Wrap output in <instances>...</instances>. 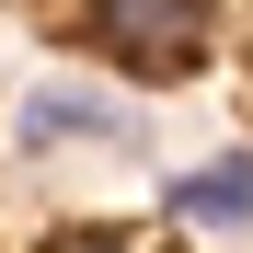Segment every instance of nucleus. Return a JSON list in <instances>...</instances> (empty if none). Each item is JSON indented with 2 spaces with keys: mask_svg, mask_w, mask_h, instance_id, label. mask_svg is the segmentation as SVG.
I'll return each instance as SVG.
<instances>
[{
  "mask_svg": "<svg viewBox=\"0 0 253 253\" xmlns=\"http://www.w3.org/2000/svg\"><path fill=\"white\" fill-rule=\"evenodd\" d=\"M58 253H150V242H126V230H92V242H58Z\"/></svg>",
  "mask_w": 253,
  "mask_h": 253,
  "instance_id": "nucleus-4",
  "label": "nucleus"
},
{
  "mask_svg": "<svg viewBox=\"0 0 253 253\" xmlns=\"http://www.w3.org/2000/svg\"><path fill=\"white\" fill-rule=\"evenodd\" d=\"M173 219H253V161H219V173H184L173 184Z\"/></svg>",
  "mask_w": 253,
  "mask_h": 253,
  "instance_id": "nucleus-3",
  "label": "nucleus"
},
{
  "mask_svg": "<svg viewBox=\"0 0 253 253\" xmlns=\"http://www.w3.org/2000/svg\"><path fill=\"white\" fill-rule=\"evenodd\" d=\"M207 23H219V0H92V46L126 58V69H150V81H173L207 58Z\"/></svg>",
  "mask_w": 253,
  "mask_h": 253,
  "instance_id": "nucleus-1",
  "label": "nucleus"
},
{
  "mask_svg": "<svg viewBox=\"0 0 253 253\" xmlns=\"http://www.w3.org/2000/svg\"><path fill=\"white\" fill-rule=\"evenodd\" d=\"M23 150L35 161H46V150H138V115H126L115 92H69V81H58V92L23 104Z\"/></svg>",
  "mask_w": 253,
  "mask_h": 253,
  "instance_id": "nucleus-2",
  "label": "nucleus"
}]
</instances>
